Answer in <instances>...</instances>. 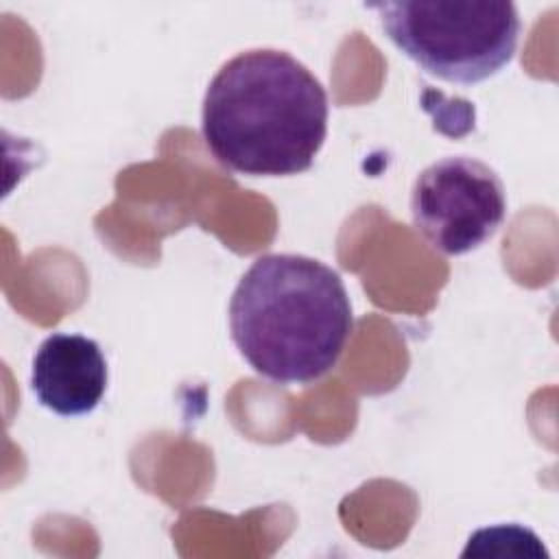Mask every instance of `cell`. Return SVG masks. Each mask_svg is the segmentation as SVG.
Returning <instances> with one entry per match:
<instances>
[{"instance_id":"7a4b0ae2","label":"cell","mask_w":559,"mask_h":559,"mask_svg":"<svg viewBox=\"0 0 559 559\" xmlns=\"http://www.w3.org/2000/svg\"><path fill=\"white\" fill-rule=\"evenodd\" d=\"M352 330V301L341 275L308 255H260L229 301V332L240 356L280 384L325 376Z\"/></svg>"},{"instance_id":"5b68a950","label":"cell","mask_w":559,"mask_h":559,"mask_svg":"<svg viewBox=\"0 0 559 559\" xmlns=\"http://www.w3.org/2000/svg\"><path fill=\"white\" fill-rule=\"evenodd\" d=\"M31 389L41 406L61 415L92 413L107 391V360L83 334H50L33 356Z\"/></svg>"},{"instance_id":"3957f363","label":"cell","mask_w":559,"mask_h":559,"mask_svg":"<svg viewBox=\"0 0 559 559\" xmlns=\"http://www.w3.org/2000/svg\"><path fill=\"white\" fill-rule=\"evenodd\" d=\"M386 37L419 68L472 85L498 74L518 48L520 17L509 0L376 2Z\"/></svg>"},{"instance_id":"277c9868","label":"cell","mask_w":559,"mask_h":559,"mask_svg":"<svg viewBox=\"0 0 559 559\" xmlns=\"http://www.w3.org/2000/svg\"><path fill=\"white\" fill-rule=\"evenodd\" d=\"M411 216L415 229L439 253H469L502 225L504 183L493 168L474 157H443L417 175Z\"/></svg>"},{"instance_id":"6da1fadb","label":"cell","mask_w":559,"mask_h":559,"mask_svg":"<svg viewBox=\"0 0 559 559\" xmlns=\"http://www.w3.org/2000/svg\"><path fill=\"white\" fill-rule=\"evenodd\" d=\"M201 133L212 155L249 177H288L312 166L328 133V94L293 55L238 52L203 96Z\"/></svg>"},{"instance_id":"8992f818","label":"cell","mask_w":559,"mask_h":559,"mask_svg":"<svg viewBox=\"0 0 559 559\" xmlns=\"http://www.w3.org/2000/svg\"><path fill=\"white\" fill-rule=\"evenodd\" d=\"M461 557H531L548 559V552L542 546V539L526 526L520 524H498L476 531Z\"/></svg>"}]
</instances>
